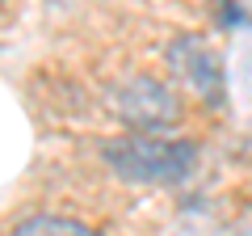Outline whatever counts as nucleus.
Listing matches in <instances>:
<instances>
[{
	"label": "nucleus",
	"mask_w": 252,
	"mask_h": 236,
	"mask_svg": "<svg viewBox=\"0 0 252 236\" xmlns=\"http://www.w3.org/2000/svg\"><path fill=\"white\" fill-rule=\"evenodd\" d=\"M109 106L126 122V131H135V135H168L185 118V106H181L177 89L168 80H160V76H147V72L118 80L109 89Z\"/></svg>",
	"instance_id": "f03ea898"
},
{
	"label": "nucleus",
	"mask_w": 252,
	"mask_h": 236,
	"mask_svg": "<svg viewBox=\"0 0 252 236\" xmlns=\"http://www.w3.org/2000/svg\"><path fill=\"white\" fill-rule=\"evenodd\" d=\"M9 236H101L93 224L76 215H55V211H38V215H26L9 228Z\"/></svg>",
	"instance_id": "20e7f679"
},
{
	"label": "nucleus",
	"mask_w": 252,
	"mask_h": 236,
	"mask_svg": "<svg viewBox=\"0 0 252 236\" xmlns=\"http://www.w3.org/2000/svg\"><path fill=\"white\" fill-rule=\"evenodd\" d=\"M101 160L114 177L135 186H177L198 169V144L185 135H122L101 144Z\"/></svg>",
	"instance_id": "f257e3e1"
},
{
	"label": "nucleus",
	"mask_w": 252,
	"mask_h": 236,
	"mask_svg": "<svg viewBox=\"0 0 252 236\" xmlns=\"http://www.w3.org/2000/svg\"><path fill=\"white\" fill-rule=\"evenodd\" d=\"M164 59H168L172 76H177L181 84H189L206 106H223L227 101L223 59L215 55V46H210L202 34H177L168 42V51H164Z\"/></svg>",
	"instance_id": "7ed1b4c3"
}]
</instances>
